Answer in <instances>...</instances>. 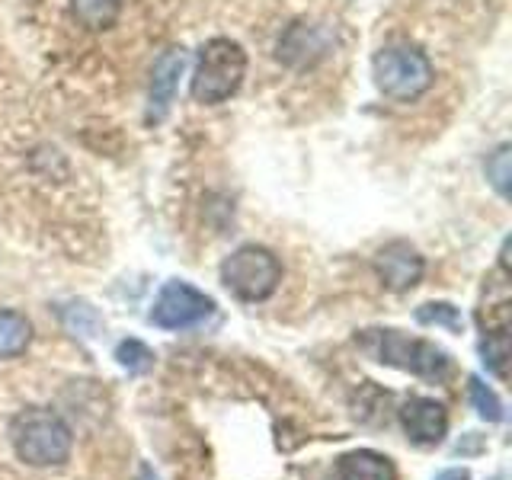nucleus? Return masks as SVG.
Instances as JSON below:
<instances>
[{"label": "nucleus", "instance_id": "nucleus-17", "mask_svg": "<svg viewBox=\"0 0 512 480\" xmlns=\"http://www.w3.org/2000/svg\"><path fill=\"white\" fill-rule=\"evenodd\" d=\"M436 480H471V471H468V468H448V471H442Z\"/></svg>", "mask_w": 512, "mask_h": 480}, {"label": "nucleus", "instance_id": "nucleus-7", "mask_svg": "<svg viewBox=\"0 0 512 480\" xmlns=\"http://www.w3.org/2000/svg\"><path fill=\"white\" fill-rule=\"evenodd\" d=\"M375 272L388 292H410V288L420 285L426 260L407 240H391L375 253Z\"/></svg>", "mask_w": 512, "mask_h": 480}, {"label": "nucleus", "instance_id": "nucleus-13", "mask_svg": "<svg viewBox=\"0 0 512 480\" xmlns=\"http://www.w3.org/2000/svg\"><path fill=\"white\" fill-rule=\"evenodd\" d=\"M468 397H471V407L477 410L480 420H487V423H503V400L496 397V391L490 388V384H484L477 375L468 378Z\"/></svg>", "mask_w": 512, "mask_h": 480}, {"label": "nucleus", "instance_id": "nucleus-9", "mask_svg": "<svg viewBox=\"0 0 512 480\" xmlns=\"http://www.w3.org/2000/svg\"><path fill=\"white\" fill-rule=\"evenodd\" d=\"M186 48H167L164 55L154 61L151 71V109L148 119L160 122L170 112L173 100H176V87H180V77L186 71Z\"/></svg>", "mask_w": 512, "mask_h": 480}, {"label": "nucleus", "instance_id": "nucleus-3", "mask_svg": "<svg viewBox=\"0 0 512 480\" xmlns=\"http://www.w3.org/2000/svg\"><path fill=\"white\" fill-rule=\"evenodd\" d=\"M372 74L378 90L397 103H413L436 84V71L423 48L410 42H394L384 45L372 61Z\"/></svg>", "mask_w": 512, "mask_h": 480}, {"label": "nucleus", "instance_id": "nucleus-14", "mask_svg": "<svg viewBox=\"0 0 512 480\" xmlns=\"http://www.w3.org/2000/svg\"><path fill=\"white\" fill-rule=\"evenodd\" d=\"M416 324H423V327H445V330H452V333H461L464 320H461V311L455 308V304L429 301V304H420V308H416Z\"/></svg>", "mask_w": 512, "mask_h": 480}, {"label": "nucleus", "instance_id": "nucleus-16", "mask_svg": "<svg viewBox=\"0 0 512 480\" xmlns=\"http://www.w3.org/2000/svg\"><path fill=\"white\" fill-rule=\"evenodd\" d=\"M512 154V148L509 144H500V148H496L490 157H487V180L493 183V189L500 192L503 199H509V180H512V164H509V157Z\"/></svg>", "mask_w": 512, "mask_h": 480}, {"label": "nucleus", "instance_id": "nucleus-11", "mask_svg": "<svg viewBox=\"0 0 512 480\" xmlns=\"http://www.w3.org/2000/svg\"><path fill=\"white\" fill-rule=\"evenodd\" d=\"M32 343V324L26 314L0 308V362L20 359Z\"/></svg>", "mask_w": 512, "mask_h": 480}, {"label": "nucleus", "instance_id": "nucleus-15", "mask_svg": "<svg viewBox=\"0 0 512 480\" xmlns=\"http://www.w3.org/2000/svg\"><path fill=\"white\" fill-rule=\"evenodd\" d=\"M116 359L132 375H144V372H151V368H154V352L141 340H122L116 346Z\"/></svg>", "mask_w": 512, "mask_h": 480}, {"label": "nucleus", "instance_id": "nucleus-5", "mask_svg": "<svg viewBox=\"0 0 512 480\" xmlns=\"http://www.w3.org/2000/svg\"><path fill=\"white\" fill-rule=\"evenodd\" d=\"M282 282V263L279 256L266 247H237L228 260L221 263V285L240 301H266L276 295Z\"/></svg>", "mask_w": 512, "mask_h": 480}, {"label": "nucleus", "instance_id": "nucleus-1", "mask_svg": "<svg viewBox=\"0 0 512 480\" xmlns=\"http://www.w3.org/2000/svg\"><path fill=\"white\" fill-rule=\"evenodd\" d=\"M356 343L362 352H368L375 362H384L400 372H410L416 378L426 381H448L455 375L452 356L429 340L420 336H407L400 330H362L356 336Z\"/></svg>", "mask_w": 512, "mask_h": 480}, {"label": "nucleus", "instance_id": "nucleus-8", "mask_svg": "<svg viewBox=\"0 0 512 480\" xmlns=\"http://www.w3.org/2000/svg\"><path fill=\"white\" fill-rule=\"evenodd\" d=\"M400 426L413 445H439L448 432V410L432 397H410L400 407Z\"/></svg>", "mask_w": 512, "mask_h": 480}, {"label": "nucleus", "instance_id": "nucleus-10", "mask_svg": "<svg viewBox=\"0 0 512 480\" xmlns=\"http://www.w3.org/2000/svg\"><path fill=\"white\" fill-rule=\"evenodd\" d=\"M340 480H397V468L388 455L372 452V448H356L346 452L336 464Z\"/></svg>", "mask_w": 512, "mask_h": 480}, {"label": "nucleus", "instance_id": "nucleus-2", "mask_svg": "<svg viewBox=\"0 0 512 480\" xmlns=\"http://www.w3.org/2000/svg\"><path fill=\"white\" fill-rule=\"evenodd\" d=\"M13 452L29 468H61L71 458V426L52 410H23L10 423Z\"/></svg>", "mask_w": 512, "mask_h": 480}, {"label": "nucleus", "instance_id": "nucleus-4", "mask_svg": "<svg viewBox=\"0 0 512 480\" xmlns=\"http://www.w3.org/2000/svg\"><path fill=\"white\" fill-rule=\"evenodd\" d=\"M247 74V52L231 39H212L202 45L196 74H192L189 93L202 106H218L240 90Z\"/></svg>", "mask_w": 512, "mask_h": 480}, {"label": "nucleus", "instance_id": "nucleus-12", "mask_svg": "<svg viewBox=\"0 0 512 480\" xmlns=\"http://www.w3.org/2000/svg\"><path fill=\"white\" fill-rule=\"evenodd\" d=\"M74 16L87 29H109L112 23L119 20V10H122V0H71Z\"/></svg>", "mask_w": 512, "mask_h": 480}, {"label": "nucleus", "instance_id": "nucleus-6", "mask_svg": "<svg viewBox=\"0 0 512 480\" xmlns=\"http://www.w3.org/2000/svg\"><path fill=\"white\" fill-rule=\"evenodd\" d=\"M212 311H215V301L205 292H199L196 285L167 282L160 288L148 320L160 330H189V327L202 324L205 317H212Z\"/></svg>", "mask_w": 512, "mask_h": 480}]
</instances>
